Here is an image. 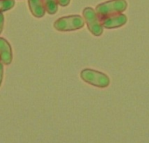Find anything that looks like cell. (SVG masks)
Returning <instances> with one entry per match:
<instances>
[{
  "instance_id": "cell-1",
  "label": "cell",
  "mask_w": 149,
  "mask_h": 143,
  "mask_svg": "<svg viewBox=\"0 0 149 143\" xmlns=\"http://www.w3.org/2000/svg\"><path fill=\"white\" fill-rule=\"evenodd\" d=\"M127 8V2L126 0H108L98 4L95 11L100 19L123 13Z\"/></svg>"
},
{
  "instance_id": "cell-2",
  "label": "cell",
  "mask_w": 149,
  "mask_h": 143,
  "mask_svg": "<svg viewBox=\"0 0 149 143\" xmlns=\"http://www.w3.org/2000/svg\"><path fill=\"white\" fill-rule=\"evenodd\" d=\"M85 25L84 18L79 15H71L57 19L53 26L59 31H72L79 30Z\"/></svg>"
},
{
  "instance_id": "cell-3",
  "label": "cell",
  "mask_w": 149,
  "mask_h": 143,
  "mask_svg": "<svg viewBox=\"0 0 149 143\" xmlns=\"http://www.w3.org/2000/svg\"><path fill=\"white\" fill-rule=\"evenodd\" d=\"M80 77L85 82L100 88L107 87L110 84V79L107 74L93 69L87 68L82 70Z\"/></svg>"
},
{
  "instance_id": "cell-4",
  "label": "cell",
  "mask_w": 149,
  "mask_h": 143,
  "mask_svg": "<svg viewBox=\"0 0 149 143\" xmlns=\"http://www.w3.org/2000/svg\"><path fill=\"white\" fill-rule=\"evenodd\" d=\"M83 18L87 25L88 30L93 35L96 37L101 36V34L103 33L104 27L102 26L100 19L98 17L94 9H93L92 7L85 8L83 10Z\"/></svg>"
},
{
  "instance_id": "cell-5",
  "label": "cell",
  "mask_w": 149,
  "mask_h": 143,
  "mask_svg": "<svg viewBox=\"0 0 149 143\" xmlns=\"http://www.w3.org/2000/svg\"><path fill=\"white\" fill-rule=\"evenodd\" d=\"M127 22V17L123 13L109 16L100 19V23L102 26L107 29H114V28L121 27L125 25Z\"/></svg>"
},
{
  "instance_id": "cell-6",
  "label": "cell",
  "mask_w": 149,
  "mask_h": 143,
  "mask_svg": "<svg viewBox=\"0 0 149 143\" xmlns=\"http://www.w3.org/2000/svg\"><path fill=\"white\" fill-rule=\"evenodd\" d=\"M12 61V50L10 43L0 38V62L3 65H10Z\"/></svg>"
},
{
  "instance_id": "cell-7",
  "label": "cell",
  "mask_w": 149,
  "mask_h": 143,
  "mask_svg": "<svg viewBox=\"0 0 149 143\" xmlns=\"http://www.w3.org/2000/svg\"><path fill=\"white\" fill-rule=\"evenodd\" d=\"M28 4L31 14L35 17H42L45 16V9L42 0H28Z\"/></svg>"
},
{
  "instance_id": "cell-8",
  "label": "cell",
  "mask_w": 149,
  "mask_h": 143,
  "mask_svg": "<svg viewBox=\"0 0 149 143\" xmlns=\"http://www.w3.org/2000/svg\"><path fill=\"white\" fill-rule=\"evenodd\" d=\"M43 4L45 6V11H47L49 14L53 15L58 11V3L56 0H42Z\"/></svg>"
},
{
  "instance_id": "cell-9",
  "label": "cell",
  "mask_w": 149,
  "mask_h": 143,
  "mask_svg": "<svg viewBox=\"0 0 149 143\" xmlns=\"http://www.w3.org/2000/svg\"><path fill=\"white\" fill-rule=\"evenodd\" d=\"M15 5L14 0H0V12L7 11L12 9Z\"/></svg>"
},
{
  "instance_id": "cell-10",
  "label": "cell",
  "mask_w": 149,
  "mask_h": 143,
  "mask_svg": "<svg viewBox=\"0 0 149 143\" xmlns=\"http://www.w3.org/2000/svg\"><path fill=\"white\" fill-rule=\"evenodd\" d=\"M56 1L58 4H59L60 6H67L71 2V0H56Z\"/></svg>"
},
{
  "instance_id": "cell-11",
  "label": "cell",
  "mask_w": 149,
  "mask_h": 143,
  "mask_svg": "<svg viewBox=\"0 0 149 143\" xmlns=\"http://www.w3.org/2000/svg\"><path fill=\"white\" fill-rule=\"evenodd\" d=\"M3 22H4V17L2 12H0V34L3 28Z\"/></svg>"
},
{
  "instance_id": "cell-12",
  "label": "cell",
  "mask_w": 149,
  "mask_h": 143,
  "mask_svg": "<svg viewBox=\"0 0 149 143\" xmlns=\"http://www.w3.org/2000/svg\"><path fill=\"white\" fill-rule=\"evenodd\" d=\"M3 76V67L2 62H0V86H1V84H2Z\"/></svg>"
}]
</instances>
